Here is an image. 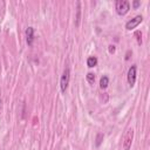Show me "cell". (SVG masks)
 I'll return each mask as SVG.
<instances>
[{
    "instance_id": "cell-1",
    "label": "cell",
    "mask_w": 150,
    "mask_h": 150,
    "mask_svg": "<svg viewBox=\"0 0 150 150\" xmlns=\"http://www.w3.org/2000/svg\"><path fill=\"white\" fill-rule=\"evenodd\" d=\"M130 9V4L125 0H118L116 1V12L118 15H124Z\"/></svg>"
},
{
    "instance_id": "cell-2",
    "label": "cell",
    "mask_w": 150,
    "mask_h": 150,
    "mask_svg": "<svg viewBox=\"0 0 150 150\" xmlns=\"http://www.w3.org/2000/svg\"><path fill=\"white\" fill-rule=\"evenodd\" d=\"M69 79H70V70L69 68H66L63 70V74L61 76V80H60V88H61V91L64 93L68 84H69Z\"/></svg>"
},
{
    "instance_id": "cell-3",
    "label": "cell",
    "mask_w": 150,
    "mask_h": 150,
    "mask_svg": "<svg viewBox=\"0 0 150 150\" xmlns=\"http://www.w3.org/2000/svg\"><path fill=\"white\" fill-rule=\"evenodd\" d=\"M142 20H143V18H142L141 15H137V16H135L134 19L129 20V21L125 23V28H127L128 30H131V29H134L135 27H137V26L142 22Z\"/></svg>"
},
{
    "instance_id": "cell-4",
    "label": "cell",
    "mask_w": 150,
    "mask_h": 150,
    "mask_svg": "<svg viewBox=\"0 0 150 150\" xmlns=\"http://www.w3.org/2000/svg\"><path fill=\"white\" fill-rule=\"evenodd\" d=\"M132 136H134V131L132 129H128L125 136H124V142H123V148L124 150H129L131 146V142H132Z\"/></svg>"
},
{
    "instance_id": "cell-5",
    "label": "cell",
    "mask_w": 150,
    "mask_h": 150,
    "mask_svg": "<svg viewBox=\"0 0 150 150\" xmlns=\"http://www.w3.org/2000/svg\"><path fill=\"white\" fill-rule=\"evenodd\" d=\"M136 82V66H131L128 70V83L132 87Z\"/></svg>"
},
{
    "instance_id": "cell-6",
    "label": "cell",
    "mask_w": 150,
    "mask_h": 150,
    "mask_svg": "<svg viewBox=\"0 0 150 150\" xmlns=\"http://www.w3.org/2000/svg\"><path fill=\"white\" fill-rule=\"evenodd\" d=\"M26 40H27L28 46L33 45V40H34V28L33 27H28L26 29Z\"/></svg>"
},
{
    "instance_id": "cell-7",
    "label": "cell",
    "mask_w": 150,
    "mask_h": 150,
    "mask_svg": "<svg viewBox=\"0 0 150 150\" xmlns=\"http://www.w3.org/2000/svg\"><path fill=\"white\" fill-rule=\"evenodd\" d=\"M108 84H109L108 76H102L101 80H100V87H101V89H105L108 87Z\"/></svg>"
},
{
    "instance_id": "cell-8",
    "label": "cell",
    "mask_w": 150,
    "mask_h": 150,
    "mask_svg": "<svg viewBox=\"0 0 150 150\" xmlns=\"http://www.w3.org/2000/svg\"><path fill=\"white\" fill-rule=\"evenodd\" d=\"M87 64H88V67H95L96 64H97V59L95 57V56H90V57H88V60H87Z\"/></svg>"
},
{
    "instance_id": "cell-9",
    "label": "cell",
    "mask_w": 150,
    "mask_h": 150,
    "mask_svg": "<svg viewBox=\"0 0 150 150\" xmlns=\"http://www.w3.org/2000/svg\"><path fill=\"white\" fill-rule=\"evenodd\" d=\"M80 1H77V15H76V26L80 25V14H81V11H80Z\"/></svg>"
},
{
    "instance_id": "cell-10",
    "label": "cell",
    "mask_w": 150,
    "mask_h": 150,
    "mask_svg": "<svg viewBox=\"0 0 150 150\" xmlns=\"http://www.w3.org/2000/svg\"><path fill=\"white\" fill-rule=\"evenodd\" d=\"M87 81H88L89 83H94V81H95V75H94L93 73H88V74H87Z\"/></svg>"
},
{
    "instance_id": "cell-11",
    "label": "cell",
    "mask_w": 150,
    "mask_h": 150,
    "mask_svg": "<svg viewBox=\"0 0 150 150\" xmlns=\"http://www.w3.org/2000/svg\"><path fill=\"white\" fill-rule=\"evenodd\" d=\"M103 137V135L102 134H98L97 135V139H96V146H98L100 144H101V138Z\"/></svg>"
},
{
    "instance_id": "cell-12",
    "label": "cell",
    "mask_w": 150,
    "mask_h": 150,
    "mask_svg": "<svg viewBox=\"0 0 150 150\" xmlns=\"http://www.w3.org/2000/svg\"><path fill=\"white\" fill-rule=\"evenodd\" d=\"M141 5V2L139 1H134V7H138Z\"/></svg>"
},
{
    "instance_id": "cell-13",
    "label": "cell",
    "mask_w": 150,
    "mask_h": 150,
    "mask_svg": "<svg viewBox=\"0 0 150 150\" xmlns=\"http://www.w3.org/2000/svg\"><path fill=\"white\" fill-rule=\"evenodd\" d=\"M114 50H115V48H114V46H110V48H109V52H110V53H112Z\"/></svg>"
},
{
    "instance_id": "cell-14",
    "label": "cell",
    "mask_w": 150,
    "mask_h": 150,
    "mask_svg": "<svg viewBox=\"0 0 150 150\" xmlns=\"http://www.w3.org/2000/svg\"><path fill=\"white\" fill-rule=\"evenodd\" d=\"M0 102H1V100H0Z\"/></svg>"
}]
</instances>
